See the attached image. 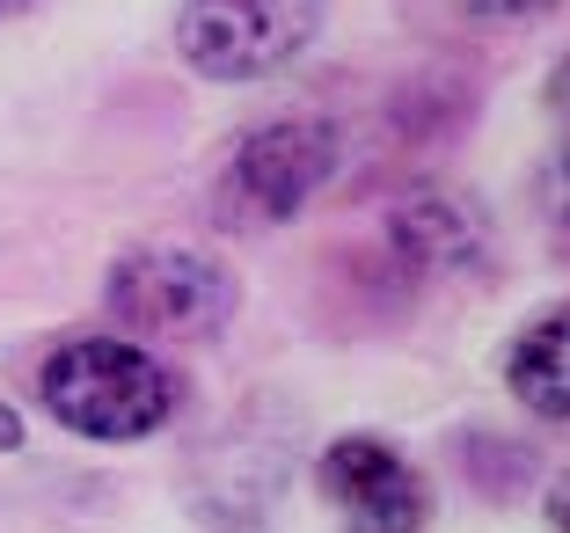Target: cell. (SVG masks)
Instances as JSON below:
<instances>
[{
  "label": "cell",
  "mask_w": 570,
  "mask_h": 533,
  "mask_svg": "<svg viewBox=\"0 0 570 533\" xmlns=\"http://www.w3.org/2000/svg\"><path fill=\"white\" fill-rule=\"evenodd\" d=\"M16 8H22V0H0V16H16Z\"/></svg>",
  "instance_id": "4fadbf2b"
},
{
  "label": "cell",
  "mask_w": 570,
  "mask_h": 533,
  "mask_svg": "<svg viewBox=\"0 0 570 533\" xmlns=\"http://www.w3.org/2000/svg\"><path fill=\"white\" fill-rule=\"evenodd\" d=\"M37 402L88 446H132L176 417V373L132 336H67L37 366Z\"/></svg>",
  "instance_id": "6da1fadb"
},
{
  "label": "cell",
  "mask_w": 570,
  "mask_h": 533,
  "mask_svg": "<svg viewBox=\"0 0 570 533\" xmlns=\"http://www.w3.org/2000/svg\"><path fill=\"white\" fill-rule=\"evenodd\" d=\"M330 0H184L176 59L198 81H264L315 45Z\"/></svg>",
  "instance_id": "277c9868"
},
{
  "label": "cell",
  "mask_w": 570,
  "mask_h": 533,
  "mask_svg": "<svg viewBox=\"0 0 570 533\" xmlns=\"http://www.w3.org/2000/svg\"><path fill=\"white\" fill-rule=\"evenodd\" d=\"M16 446H22V424H16V409L0 402V453H16Z\"/></svg>",
  "instance_id": "7c38bea8"
},
{
  "label": "cell",
  "mask_w": 570,
  "mask_h": 533,
  "mask_svg": "<svg viewBox=\"0 0 570 533\" xmlns=\"http://www.w3.org/2000/svg\"><path fill=\"white\" fill-rule=\"evenodd\" d=\"M541 219L570 234V139L549 154V168H541Z\"/></svg>",
  "instance_id": "9c48e42d"
},
{
  "label": "cell",
  "mask_w": 570,
  "mask_h": 533,
  "mask_svg": "<svg viewBox=\"0 0 570 533\" xmlns=\"http://www.w3.org/2000/svg\"><path fill=\"white\" fill-rule=\"evenodd\" d=\"M549 526L570 533V475H556V483H549Z\"/></svg>",
  "instance_id": "8fae6325"
},
{
  "label": "cell",
  "mask_w": 570,
  "mask_h": 533,
  "mask_svg": "<svg viewBox=\"0 0 570 533\" xmlns=\"http://www.w3.org/2000/svg\"><path fill=\"white\" fill-rule=\"evenodd\" d=\"M387 256L417 278H475L490 264V227L469 198L453 190H417L387 213Z\"/></svg>",
  "instance_id": "8992f818"
},
{
  "label": "cell",
  "mask_w": 570,
  "mask_h": 533,
  "mask_svg": "<svg viewBox=\"0 0 570 533\" xmlns=\"http://www.w3.org/2000/svg\"><path fill=\"white\" fill-rule=\"evenodd\" d=\"M344 168V132L330 117H278L227 147L219 168V219L227 227H278Z\"/></svg>",
  "instance_id": "3957f363"
},
{
  "label": "cell",
  "mask_w": 570,
  "mask_h": 533,
  "mask_svg": "<svg viewBox=\"0 0 570 533\" xmlns=\"http://www.w3.org/2000/svg\"><path fill=\"white\" fill-rule=\"evenodd\" d=\"M102 307L110 322L132 336H176V344H213L242 307L235 270L205 249H184V241H154V249H132L110 264L102 278Z\"/></svg>",
  "instance_id": "7a4b0ae2"
},
{
  "label": "cell",
  "mask_w": 570,
  "mask_h": 533,
  "mask_svg": "<svg viewBox=\"0 0 570 533\" xmlns=\"http://www.w3.org/2000/svg\"><path fill=\"white\" fill-rule=\"evenodd\" d=\"M504 387H512L520 409H534L549 424H570V307H549V315H534L512 336Z\"/></svg>",
  "instance_id": "52a82bcc"
},
{
  "label": "cell",
  "mask_w": 570,
  "mask_h": 533,
  "mask_svg": "<svg viewBox=\"0 0 570 533\" xmlns=\"http://www.w3.org/2000/svg\"><path fill=\"white\" fill-rule=\"evenodd\" d=\"M549 110H556V125H570V59L549 73Z\"/></svg>",
  "instance_id": "30bf717a"
},
{
  "label": "cell",
  "mask_w": 570,
  "mask_h": 533,
  "mask_svg": "<svg viewBox=\"0 0 570 533\" xmlns=\"http://www.w3.org/2000/svg\"><path fill=\"white\" fill-rule=\"evenodd\" d=\"M315 490L336 504L344 533H424L432 519V483L373 432L330 438L315 453Z\"/></svg>",
  "instance_id": "5b68a950"
},
{
  "label": "cell",
  "mask_w": 570,
  "mask_h": 533,
  "mask_svg": "<svg viewBox=\"0 0 570 533\" xmlns=\"http://www.w3.org/2000/svg\"><path fill=\"white\" fill-rule=\"evenodd\" d=\"M453 22H469V30H534L549 22L563 0H439Z\"/></svg>",
  "instance_id": "ba28073f"
}]
</instances>
